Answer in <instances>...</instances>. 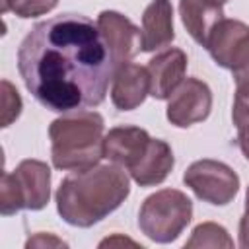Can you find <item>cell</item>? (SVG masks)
<instances>
[{
  "label": "cell",
  "mask_w": 249,
  "mask_h": 249,
  "mask_svg": "<svg viewBox=\"0 0 249 249\" xmlns=\"http://www.w3.org/2000/svg\"><path fill=\"white\" fill-rule=\"evenodd\" d=\"M18 70L41 105L70 113L105 99L115 64L97 23L60 14L29 29L18 49Z\"/></svg>",
  "instance_id": "obj_1"
},
{
  "label": "cell",
  "mask_w": 249,
  "mask_h": 249,
  "mask_svg": "<svg viewBox=\"0 0 249 249\" xmlns=\"http://www.w3.org/2000/svg\"><path fill=\"white\" fill-rule=\"evenodd\" d=\"M130 193V179L117 163H95L72 171L56 191L60 218L78 228H89L117 210Z\"/></svg>",
  "instance_id": "obj_2"
},
{
  "label": "cell",
  "mask_w": 249,
  "mask_h": 249,
  "mask_svg": "<svg viewBox=\"0 0 249 249\" xmlns=\"http://www.w3.org/2000/svg\"><path fill=\"white\" fill-rule=\"evenodd\" d=\"M103 117L95 111H70L49 126L51 160L56 169H88L103 158Z\"/></svg>",
  "instance_id": "obj_3"
},
{
  "label": "cell",
  "mask_w": 249,
  "mask_h": 249,
  "mask_svg": "<svg viewBox=\"0 0 249 249\" xmlns=\"http://www.w3.org/2000/svg\"><path fill=\"white\" fill-rule=\"evenodd\" d=\"M193 218L191 198L177 189H161L150 195L138 212V228L156 243L177 239Z\"/></svg>",
  "instance_id": "obj_4"
},
{
  "label": "cell",
  "mask_w": 249,
  "mask_h": 249,
  "mask_svg": "<svg viewBox=\"0 0 249 249\" xmlns=\"http://www.w3.org/2000/svg\"><path fill=\"white\" fill-rule=\"evenodd\" d=\"M51 198V169L45 161L23 160L14 171L2 173L0 212L16 214L23 208L41 210Z\"/></svg>",
  "instance_id": "obj_5"
},
{
  "label": "cell",
  "mask_w": 249,
  "mask_h": 249,
  "mask_svg": "<svg viewBox=\"0 0 249 249\" xmlns=\"http://www.w3.org/2000/svg\"><path fill=\"white\" fill-rule=\"evenodd\" d=\"M183 181L200 200L214 206H224L231 202L239 191L237 173L228 163L218 160L193 161L187 167Z\"/></svg>",
  "instance_id": "obj_6"
},
{
  "label": "cell",
  "mask_w": 249,
  "mask_h": 249,
  "mask_svg": "<svg viewBox=\"0 0 249 249\" xmlns=\"http://www.w3.org/2000/svg\"><path fill=\"white\" fill-rule=\"evenodd\" d=\"M212 109L210 88L196 78H185L181 86L171 93L167 103V121L179 128L202 123Z\"/></svg>",
  "instance_id": "obj_7"
},
{
  "label": "cell",
  "mask_w": 249,
  "mask_h": 249,
  "mask_svg": "<svg viewBox=\"0 0 249 249\" xmlns=\"http://www.w3.org/2000/svg\"><path fill=\"white\" fill-rule=\"evenodd\" d=\"M97 27L105 39V45L111 53L115 70L134 58L142 51V33L140 29L123 14L115 10H105L97 16Z\"/></svg>",
  "instance_id": "obj_8"
},
{
  "label": "cell",
  "mask_w": 249,
  "mask_h": 249,
  "mask_svg": "<svg viewBox=\"0 0 249 249\" xmlns=\"http://www.w3.org/2000/svg\"><path fill=\"white\" fill-rule=\"evenodd\" d=\"M146 70L150 76V95L156 99H169L185 80L187 54L177 47H169L158 53L148 62Z\"/></svg>",
  "instance_id": "obj_9"
},
{
  "label": "cell",
  "mask_w": 249,
  "mask_h": 249,
  "mask_svg": "<svg viewBox=\"0 0 249 249\" xmlns=\"http://www.w3.org/2000/svg\"><path fill=\"white\" fill-rule=\"evenodd\" d=\"M150 140V134L140 126H115L103 138V158L128 171L140 161Z\"/></svg>",
  "instance_id": "obj_10"
},
{
  "label": "cell",
  "mask_w": 249,
  "mask_h": 249,
  "mask_svg": "<svg viewBox=\"0 0 249 249\" xmlns=\"http://www.w3.org/2000/svg\"><path fill=\"white\" fill-rule=\"evenodd\" d=\"M150 93V76L146 66L124 62L113 74L111 101L119 111H132L144 103Z\"/></svg>",
  "instance_id": "obj_11"
},
{
  "label": "cell",
  "mask_w": 249,
  "mask_h": 249,
  "mask_svg": "<svg viewBox=\"0 0 249 249\" xmlns=\"http://www.w3.org/2000/svg\"><path fill=\"white\" fill-rule=\"evenodd\" d=\"M142 51H160L173 43V8L169 0H152L142 14Z\"/></svg>",
  "instance_id": "obj_12"
},
{
  "label": "cell",
  "mask_w": 249,
  "mask_h": 249,
  "mask_svg": "<svg viewBox=\"0 0 249 249\" xmlns=\"http://www.w3.org/2000/svg\"><path fill=\"white\" fill-rule=\"evenodd\" d=\"M173 165H175V158H173L171 146L160 138H152L144 156L136 165L128 169V173L136 185L152 187V185L163 183L171 173Z\"/></svg>",
  "instance_id": "obj_13"
},
{
  "label": "cell",
  "mask_w": 249,
  "mask_h": 249,
  "mask_svg": "<svg viewBox=\"0 0 249 249\" xmlns=\"http://www.w3.org/2000/svg\"><path fill=\"white\" fill-rule=\"evenodd\" d=\"M179 14L189 35L202 47H206L212 29L224 19L222 4L212 0H179Z\"/></svg>",
  "instance_id": "obj_14"
},
{
  "label": "cell",
  "mask_w": 249,
  "mask_h": 249,
  "mask_svg": "<svg viewBox=\"0 0 249 249\" xmlns=\"http://www.w3.org/2000/svg\"><path fill=\"white\" fill-rule=\"evenodd\" d=\"M249 35V25H245L239 19H228L224 18L210 33L206 49L210 53V56L214 58L216 64L230 68L231 66V58L233 53L237 51V47L241 45V41Z\"/></svg>",
  "instance_id": "obj_15"
},
{
  "label": "cell",
  "mask_w": 249,
  "mask_h": 249,
  "mask_svg": "<svg viewBox=\"0 0 249 249\" xmlns=\"http://www.w3.org/2000/svg\"><path fill=\"white\" fill-rule=\"evenodd\" d=\"M185 247L193 249V247H233V241L228 233V230L220 224H214V222H202L198 224L193 233H191V239L185 243Z\"/></svg>",
  "instance_id": "obj_16"
},
{
  "label": "cell",
  "mask_w": 249,
  "mask_h": 249,
  "mask_svg": "<svg viewBox=\"0 0 249 249\" xmlns=\"http://www.w3.org/2000/svg\"><path fill=\"white\" fill-rule=\"evenodd\" d=\"M58 0H0V10L2 14L14 12L19 18H37L43 14H49Z\"/></svg>",
  "instance_id": "obj_17"
},
{
  "label": "cell",
  "mask_w": 249,
  "mask_h": 249,
  "mask_svg": "<svg viewBox=\"0 0 249 249\" xmlns=\"http://www.w3.org/2000/svg\"><path fill=\"white\" fill-rule=\"evenodd\" d=\"M230 70H231V74H233L235 88L249 89V35L241 41V45H239L237 51L233 53Z\"/></svg>",
  "instance_id": "obj_18"
},
{
  "label": "cell",
  "mask_w": 249,
  "mask_h": 249,
  "mask_svg": "<svg viewBox=\"0 0 249 249\" xmlns=\"http://www.w3.org/2000/svg\"><path fill=\"white\" fill-rule=\"evenodd\" d=\"M21 113V97L8 80H2V126H10Z\"/></svg>",
  "instance_id": "obj_19"
},
{
  "label": "cell",
  "mask_w": 249,
  "mask_h": 249,
  "mask_svg": "<svg viewBox=\"0 0 249 249\" xmlns=\"http://www.w3.org/2000/svg\"><path fill=\"white\" fill-rule=\"evenodd\" d=\"M231 119H233V124L237 126V130L249 124V89L235 88V99H233Z\"/></svg>",
  "instance_id": "obj_20"
},
{
  "label": "cell",
  "mask_w": 249,
  "mask_h": 249,
  "mask_svg": "<svg viewBox=\"0 0 249 249\" xmlns=\"http://www.w3.org/2000/svg\"><path fill=\"white\" fill-rule=\"evenodd\" d=\"M66 247V243L62 241V239H58V237H54V235H45V233H37L35 237H29L27 241H25V247Z\"/></svg>",
  "instance_id": "obj_21"
},
{
  "label": "cell",
  "mask_w": 249,
  "mask_h": 249,
  "mask_svg": "<svg viewBox=\"0 0 249 249\" xmlns=\"http://www.w3.org/2000/svg\"><path fill=\"white\" fill-rule=\"evenodd\" d=\"M237 144H239V150L243 152L245 160L249 161V124L239 128V134H237Z\"/></svg>",
  "instance_id": "obj_22"
},
{
  "label": "cell",
  "mask_w": 249,
  "mask_h": 249,
  "mask_svg": "<svg viewBox=\"0 0 249 249\" xmlns=\"http://www.w3.org/2000/svg\"><path fill=\"white\" fill-rule=\"evenodd\" d=\"M239 245L249 249V222L247 220H239Z\"/></svg>",
  "instance_id": "obj_23"
},
{
  "label": "cell",
  "mask_w": 249,
  "mask_h": 249,
  "mask_svg": "<svg viewBox=\"0 0 249 249\" xmlns=\"http://www.w3.org/2000/svg\"><path fill=\"white\" fill-rule=\"evenodd\" d=\"M241 218L249 222V187H247V193H245V214Z\"/></svg>",
  "instance_id": "obj_24"
},
{
  "label": "cell",
  "mask_w": 249,
  "mask_h": 249,
  "mask_svg": "<svg viewBox=\"0 0 249 249\" xmlns=\"http://www.w3.org/2000/svg\"><path fill=\"white\" fill-rule=\"evenodd\" d=\"M212 2H218V4H226L228 0H212Z\"/></svg>",
  "instance_id": "obj_25"
}]
</instances>
